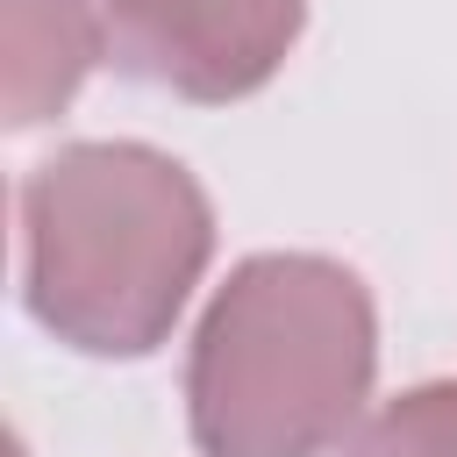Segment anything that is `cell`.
Instances as JSON below:
<instances>
[{
    "label": "cell",
    "mask_w": 457,
    "mask_h": 457,
    "mask_svg": "<svg viewBox=\"0 0 457 457\" xmlns=\"http://www.w3.org/2000/svg\"><path fill=\"white\" fill-rule=\"evenodd\" d=\"M21 300L79 357H150L207 257L214 200L157 143H64L21 193Z\"/></svg>",
    "instance_id": "1"
},
{
    "label": "cell",
    "mask_w": 457,
    "mask_h": 457,
    "mask_svg": "<svg viewBox=\"0 0 457 457\" xmlns=\"http://www.w3.org/2000/svg\"><path fill=\"white\" fill-rule=\"evenodd\" d=\"M371 378V286L321 250H257L186 343V428L200 457H336Z\"/></svg>",
    "instance_id": "2"
},
{
    "label": "cell",
    "mask_w": 457,
    "mask_h": 457,
    "mask_svg": "<svg viewBox=\"0 0 457 457\" xmlns=\"http://www.w3.org/2000/svg\"><path fill=\"white\" fill-rule=\"evenodd\" d=\"M100 14L114 71L193 107L271 86L307 29V0H100Z\"/></svg>",
    "instance_id": "3"
},
{
    "label": "cell",
    "mask_w": 457,
    "mask_h": 457,
    "mask_svg": "<svg viewBox=\"0 0 457 457\" xmlns=\"http://www.w3.org/2000/svg\"><path fill=\"white\" fill-rule=\"evenodd\" d=\"M7 129L57 121L107 57L100 0H7Z\"/></svg>",
    "instance_id": "4"
},
{
    "label": "cell",
    "mask_w": 457,
    "mask_h": 457,
    "mask_svg": "<svg viewBox=\"0 0 457 457\" xmlns=\"http://www.w3.org/2000/svg\"><path fill=\"white\" fill-rule=\"evenodd\" d=\"M336 457H457V378H428L378 400L336 443Z\"/></svg>",
    "instance_id": "5"
}]
</instances>
